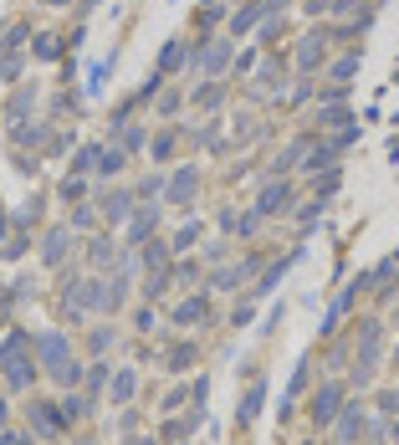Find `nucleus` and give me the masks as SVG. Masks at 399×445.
I'll use <instances>...</instances> for the list:
<instances>
[{"mask_svg": "<svg viewBox=\"0 0 399 445\" xmlns=\"http://www.w3.org/2000/svg\"><path fill=\"white\" fill-rule=\"evenodd\" d=\"M87 405H93V399H87V394H66L62 399V425H77V420H87V415H93V410H87Z\"/></svg>", "mask_w": 399, "mask_h": 445, "instance_id": "nucleus-8", "label": "nucleus"}, {"mask_svg": "<svg viewBox=\"0 0 399 445\" xmlns=\"http://www.w3.org/2000/svg\"><path fill=\"white\" fill-rule=\"evenodd\" d=\"M190 195H195V169H180L174 184H169V205H185Z\"/></svg>", "mask_w": 399, "mask_h": 445, "instance_id": "nucleus-11", "label": "nucleus"}, {"mask_svg": "<svg viewBox=\"0 0 399 445\" xmlns=\"http://www.w3.org/2000/svg\"><path fill=\"white\" fill-rule=\"evenodd\" d=\"M332 425H338V435H343V445H348V440H359V435L369 430V415H364V405H343V415L332 420Z\"/></svg>", "mask_w": 399, "mask_h": 445, "instance_id": "nucleus-4", "label": "nucleus"}, {"mask_svg": "<svg viewBox=\"0 0 399 445\" xmlns=\"http://www.w3.org/2000/svg\"><path fill=\"white\" fill-rule=\"evenodd\" d=\"M0 230H6V215H0Z\"/></svg>", "mask_w": 399, "mask_h": 445, "instance_id": "nucleus-19", "label": "nucleus"}, {"mask_svg": "<svg viewBox=\"0 0 399 445\" xmlns=\"http://www.w3.org/2000/svg\"><path fill=\"white\" fill-rule=\"evenodd\" d=\"M379 415H384V420L399 415V389H384V394H379Z\"/></svg>", "mask_w": 399, "mask_h": 445, "instance_id": "nucleus-14", "label": "nucleus"}, {"mask_svg": "<svg viewBox=\"0 0 399 445\" xmlns=\"http://www.w3.org/2000/svg\"><path fill=\"white\" fill-rule=\"evenodd\" d=\"M205 317H210V302H205V297H190V302L174 307V323H180V328H200Z\"/></svg>", "mask_w": 399, "mask_h": 445, "instance_id": "nucleus-7", "label": "nucleus"}, {"mask_svg": "<svg viewBox=\"0 0 399 445\" xmlns=\"http://www.w3.org/2000/svg\"><path fill=\"white\" fill-rule=\"evenodd\" d=\"M6 420H11V410H6V399H0V430H6Z\"/></svg>", "mask_w": 399, "mask_h": 445, "instance_id": "nucleus-17", "label": "nucleus"}, {"mask_svg": "<svg viewBox=\"0 0 399 445\" xmlns=\"http://www.w3.org/2000/svg\"><path fill=\"white\" fill-rule=\"evenodd\" d=\"M31 430H36V435H62V430H66V425H62V410L47 405V399H36V405H31Z\"/></svg>", "mask_w": 399, "mask_h": 445, "instance_id": "nucleus-3", "label": "nucleus"}, {"mask_svg": "<svg viewBox=\"0 0 399 445\" xmlns=\"http://www.w3.org/2000/svg\"><path fill=\"white\" fill-rule=\"evenodd\" d=\"M379 323H359V384L374 379V364H379Z\"/></svg>", "mask_w": 399, "mask_h": 445, "instance_id": "nucleus-2", "label": "nucleus"}, {"mask_svg": "<svg viewBox=\"0 0 399 445\" xmlns=\"http://www.w3.org/2000/svg\"><path fill=\"white\" fill-rule=\"evenodd\" d=\"M394 358H399V348H394Z\"/></svg>", "mask_w": 399, "mask_h": 445, "instance_id": "nucleus-20", "label": "nucleus"}, {"mask_svg": "<svg viewBox=\"0 0 399 445\" xmlns=\"http://www.w3.org/2000/svg\"><path fill=\"white\" fill-rule=\"evenodd\" d=\"M62 256H66V230H52V236H47V251H41V261H47V266H62Z\"/></svg>", "mask_w": 399, "mask_h": 445, "instance_id": "nucleus-13", "label": "nucleus"}, {"mask_svg": "<svg viewBox=\"0 0 399 445\" xmlns=\"http://www.w3.org/2000/svg\"><path fill=\"white\" fill-rule=\"evenodd\" d=\"M195 236H200V225H180V236H174V246H169V251H185Z\"/></svg>", "mask_w": 399, "mask_h": 445, "instance_id": "nucleus-16", "label": "nucleus"}, {"mask_svg": "<svg viewBox=\"0 0 399 445\" xmlns=\"http://www.w3.org/2000/svg\"><path fill=\"white\" fill-rule=\"evenodd\" d=\"M343 405H348V389L338 384V379H328V384L313 394V405H307V415H313V425H332V420L343 415Z\"/></svg>", "mask_w": 399, "mask_h": 445, "instance_id": "nucleus-1", "label": "nucleus"}, {"mask_svg": "<svg viewBox=\"0 0 399 445\" xmlns=\"http://www.w3.org/2000/svg\"><path fill=\"white\" fill-rule=\"evenodd\" d=\"M190 364H195V343H174V348L164 353V369H169V374H185Z\"/></svg>", "mask_w": 399, "mask_h": 445, "instance_id": "nucleus-10", "label": "nucleus"}, {"mask_svg": "<svg viewBox=\"0 0 399 445\" xmlns=\"http://www.w3.org/2000/svg\"><path fill=\"white\" fill-rule=\"evenodd\" d=\"M287 200H292V184H266L256 200V215H277V210H287Z\"/></svg>", "mask_w": 399, "mask_h": 445, "instance_id": "nucleus-6", "label": "nucleus"}, {"mask_svg": "<svg viewBox=\"0 0 399 445\" xmlns=\"http://www.w3.org/2000/svg\"><path fill=\"white\" fill-rule=\"evenodd\" d=\"M128 445H159V440H149V435H139V440H128Z\"/></svg>", "mask_w": 399, "mask_h": 445, "instance_id": "nucleus-18", "label": "nucleus"}, {"mask_svg": "<svg viewBox=\"0 0 399 445\" xmlns=\"http://www.w3.org/2000/svg\"><path fill=\"white\" fill-rule=\"evenodd\" d=\"M128 205H133L128 195H113V200H108V215H113V220H123V215H128Z\"/></svg>", "mask_w": 399, "mask_h": 445, "instance_id": "nucleus-15", "label": "nucleus"}, {"mask_svg": "<svg viewBox=\"0 0 399 445\" xmlns=\"http://www.w3.org/2000/svg\"><path fill=\"white\" fill-rule=\"evenodd\" d=\"M133 394H139V374L133 369H118L113 379H108V399H113V405H128Z\"/></svg>", "mask_w": 399, "mask_h": 445, "instance_id": "nucleus-5", "label": "nucleus"}, {"mask_svg": "<svg viewBox=\"0 0 399 445\" xmlns=\"http://www.w3.org/2000/svg\"><path fill=\"white\" fill-rule=\"evenodd\" d=\"M108 379H113V369H108V364H93V369H87V374H82V389H87V399H98V394L108 389Z\"/></svg>", "mask_w": 399, "mask_h": 445, "instance_id": "nucleus-9", "label": "nucleus"}, {"mask_svg": "<svg viewBox=\"0 0 399 445\" xmlns=\"http://www.w3.org/2000/svg\"><path fill=\"white\" fill-rule=\"evenodd\" d=\"M261 394H266V384H251L246 389V399H241V425H251V420L261 415Z\"/></svg>", "mask_w": 399, "mask_h": 445, "instance_id": "nucleus-12", "label": "nucleus"}]
</instances>
